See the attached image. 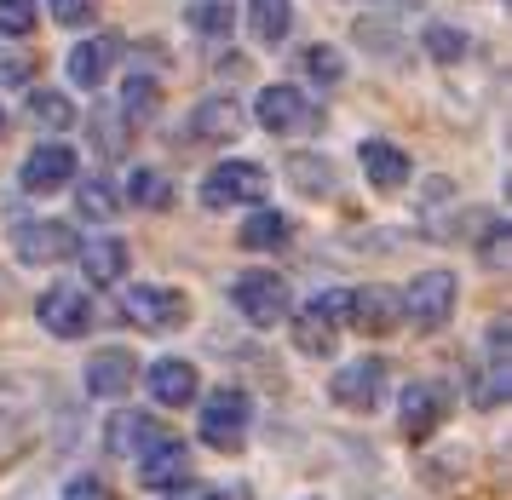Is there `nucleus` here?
Instances as JSON below:
<instances>
[{
  "label": "nucleus",
  "mask_w": 512,
  "mask_h": 500,
  "mask_svg": "<svg viewBox=\"0 0 512 500\" xmlns=\"http://www.w3.org/2000/svg\"><path fill=\"white\" fill-rule=\"evenodd\" d=\"M185 23H190V29H202V35H213V41H231L236 12H231V0H190Z\"/></svg>",
  "instance_id": "393cba45"
},
{
  "label": "nucleus",
  "mask_w": 512,
  "mask_h": 500,
  "mask_svg": "<svg viewBox=\"0 0 512 500\" xmlns=\"http://www.w3.org/2000/svg\"><path fill=\"white\" fill-rule=\"evenodd\" d=\"M75 207H81L87 219H110V213H116V196H110L104 179H87L81 190H75Z\"/></svg>",
  "instance_id": "2f4dec72"
},
{
  "label": "nucleus",
  "mask_w": 512,
  "mask_h": 500,
  "mask_svg": "<svg viewBox=\"0 0 512 500\" xmlns=\"http://www.w3.org/2000/svg\"><path fill=\"white\" fill-rule=\"evenodd\" d=\"M116 52H121V35H93V41H81L70 52V81L75 87H98Z\"/></svg>",
  "instance_id": "aec40b11"
},
{
  "label": "nucleus",
  "mask_w": 512,
  "mask_h": 500,
  "mask_svg": "<svg viewBox=\"0 0 512 500\" xmlns=\"http://www.w3.org/2000/svg\"><path fill=\"white\" fill-rule=\"evenodd\" d=\"M305 69H311L317 81H340V75H346V58H340L334 46H311V52H305Z\"/></svg>",
  "instance_id": "473e14b6"
},
{
  "label": "nucleus",
  "mask_w": 512,
  "mask_h": 500,
  "mask_svg": "<svg viewBox=\"0 0 512 500\" xmlns=\"http://www.w3.org/2000/svg\"><path fill=\"white\" fill-rule=\"evenodd\" d=\"M346 322L357 328V334H397L403 328V294H392V288H357V294H346Z\"/></svg>",
  "instance_id": "1a4fd4ad"
},
{
  "label": "nucleus",
  "mask_w": 512,
  "mask_h": 500,
  "mask_svg": "<svg viewBox=\"0 0 512 500\" xmlns=\"http://www.w3.org/2000/svg\"><path fill=\"white\" fill-rule=\"evenodd\" d=\"M248 426H254V403H248V391H231V386L208 391V409H202V443H208V449L236 455V449L248 443Z\"/></svg>",
  "instance_id": "f257e3e1"
},
{
  "label": "nucleus",
  "mask_w": 512,
  "mask_h": 500,
  "mask_svg": "<svg viewBox=\"0 0 512 500\" xmlns=\"http://www.w3.org/2000/svg\"><path fill=\"white\" fill-rule=\"evenodd\" d=\"M47 6H52V18H58V23H70V29H75V23H87V18H93V6H98V0H47Z\"/></svg>",
  "instance_id": "c9c22d12"
},
{
  "label": "nucleus",
  "mask_w": 512,
  "mask_h": 500,
  "mask_svg": "<svg viewBox=\"0 0 512 500\" xmlns=\"http://www.w3.org/2000/svg\"><path fill=\"white\" fill-rule=\"evenodd\" d=\"M254 115H259V127H265V133H300V127H311V121H317V110L300 98V87H282V81L259 92Z\"/></svg>",
  "instance_id": "f8f14e48"
},
{
  "label": "nucleus",
  "mask_w": 512,
  "mask_h": 500,
  "mask_svg": "<svg viewBox=\"0 0 512 500\" xmlns=\"http://www.w3.org/2000/svg\"><path fill=\"white\" fill-rule=\"evenodd\" d=\"M254 35L265 46H277L288 35V0H254Z\"/></svg>",
  "instance_id": "c756f323"
},
{
  "label": "nucleus",
  "mask_w": 512,
  "mask_h": 500,
  "mask_svg": "<svg viewBox=\"0 0 512 500\" xmlns=\"http://www.w3.org/2000/svg\"><path fill=\"white\" fill-rule=\"evenodd\" d=\"M18 179H24L29 196H52V190H64V184L75 179V156L64 150V144H41V150L24 161Z\"/></svg>",
  "instance_id": "dca6fc26"
},
{
  "label": "nucleus",
  "mask_w": 512,
  "mask_h": 500,
  "mask_svg": "<svg viewBox=\"0 0 512 500\" xmlns=\"http://www.w3.org/2000/svg\"><path fill=\"white\" fill-rule=\"evenodd\" d=\"M507 357H512V334H507V322H495L484 334V363H478V409H501L507 403V386H512V368H507Z\"/></svg>",
  "instance_id": "9b49d317"
},
{
  "label": "nucleus",
  "mask_w": 512,
  "mask_h": 500,
  "mask_svg": "<svg viewBox=\"0 0 512 500\" xmlns=\"http://www.w3.org/2000/svg\"><path fill=\"white\" fill-rule=\"evenodd\" d=\"M288 236H294L288 213H254L248 225L236 230V242H242V248H254V253H277V248H288Z\"/></svg>",
  "instance_id": "4be33fe9"
},
{
  "label": "nucleus",
  "mask_w": 512,
  "mask_h": 500,
  "mask_svg": "<svg viewBox=\"0 0 512 500\" xmlns=\"http://www.w3.org/2000/svg\"><path fill=\"white\" fill-rule=\"evenodd\" d=\"M156 104H162L156 81H150V75H127V92H121V110H127V121H150V115H156Z\"/></svg>",
  "instance_id": "cd10ccee"
},
{
  "label": "nucleus",
  "mask_w": 512,
  "mask_h": 500,
  "mask_svg": "<svg viewBox=\"0 0 512 500\" xmlns=\"http://www.w3.org/2000/svg\"><path fill=\"white\" fill-rule=\"evenodd\" d=\"M0 75L6 81H29V58H0Z\"/></svg>",
  "instance_id": "e433bc0d"
},
{
  "label": "nucleus",
  "mask_w": 512,
  "mask_h": 500,
  "mask_svg": "<svg viewBox=\"0 0 512 500\" xmlns=\"http://www.w3.org/2000/svg\"><path fill=\"white\" fill-rule=\"evenodd\" d=\"M133 380H139V357L121 351V345L98 351L93 363H87V391H93V397H121Z\"/></svg>",
  "instance_id": "f3484780"
},
{
  "label": "nucleus",
  "mask_w": 512,
  "mask_h": 500,
  "mask_svg": "<svg viewBox=\"0 0 512 500\" xmlns=\"http://www.w3.org/2000/svg\"><path fill=\"white\" fill-rule=\"evenodd\" d=\"M0 127H6V115H0Z\"/></svg>",
  "instance_id": "4c0bfd02"
},
{
  "label": "nucleus",
  "mask_w": 512,
  "mask_h": 500,
  "mask_svg": "<svg viewBox=\"0 0 512 500\" xmlns=\"http://www.w3.org/2000/svg\"><path fill=\"white\" fill-rule=\"evenodd\" d=\"M455 271H420L403 294V322H415L420 334H438L443 322L455 317Z\"/></svg>",
  "instance_id": "f03ea898"
},
{
  "label": "nucleus",
  "mask_w": 512,
  "mask_h": 500,
  "mask_svg": "<svg viewBox=\"0 0 512 500\" xmlns=\"http://www.w3.org/2000/svg\"><path fill=\"white\" fill-rule=\"evenodd\" d=\"M70 500H116V489L93 472H81V478H70Z\"/></svg>",
  "instance_id": "f704fd0d"
},
{
  "label": "nucleus",
  "mask_w": 512,
  "mask_h": 500,
  "mask_svg": "<svg viewBox=\"0 0 512 500\" xmlns=\"http://www.w3.org/2000/svg\"><path fill=\"white\" fill-rule=\"evenodd\" d=\"M340 317H346V294H317L294 317V340H300L305 357H334V345H340V328L334 322Z\"/></svg>",
  "instance_id": "423d86ee"
},
{
  "label": "nucleus",
  "mask_w": 512,
  "mask_h": 500,
  "mask_svg": "<svg viewBox=\"0 0 512 500\" xmlns=\"http://www.w3.org/2000/svg\"><path fill=\"white\" fill-rule=\"evenodd\" d=\"M185 294H179V288H127V294H121V317L127 322H139V328H156V334H167V328H179V322H185Z\"/></svg>",
  "instance_id": "0eeeda50"
},
{
  "label": "nucleus",
  "mask_w": 512,
  "mask_h": 500,
  "mask_svg": "<svg viewBox=\"0 0 512 500\" xmlns=\"http://www.w3.org/2000/svg\"><path fill=\"white\" fill-rule=\"evenodd\" d=\"M35 18H41L35 0H0V41H24L35 29Z\"/></svg>",
  "instance_id": "c85d7f7f"
},
{
  "label": "nucleus",
  "mask_w": 512,
  "mask_h": 500,
  "mask_svg": "<svg viewBox=\"0 0 512 500\" xmlns=\"http://www.w3.org/2000/svg\"><path fill=\"white\" fill-rule=\"evenodd\" d=\"M443 403H449L443 386H426V380L409 386V391H403V432H409V437H432V432H438V420H443Z\"/></svg>",
  "instance_id": "6ab92c4d"
},
{
  "label": "nucleus",
  "mask_w": 512,
  "mask_h": 500,
  "mask_svg": "<svg viewBox=\"0 0 512 500\" xmlns=\"http://www.w3.org/2000/svg\"><path fill=\"white\" fill-rule=\"evenodd\" d=\"M288 179L300 184L305 196H328V190H334V167L317 161V156H288Z\"/></svg>",
  "instance_id": "bb28decb"
},
{
  "label": "nucleus",
  "mask_w": 512,
  "mask_h": 500,
  "mask_svg": "<svg viewBox=\"0 0 512 500\" xmlns=\"http://www.w3.org/2000/svg\"><path fill=\"white\" fill-rule=\"evenodd\" d=\"M265 190H271V179H265L259 161H219L202 179V202L208 207H254V202H265Z\"/></svg>",
  "instance_id": "7ed1b4c3"
},
{
  "label": "nucleus",
  "mask_w": 512,
  "mask_h": 500,
  "mask_svg": "<svg viewBox=\"0 0 512 500\" xmlns=\"http://www.w3.org/2000/svg\"><path fill=\"white\" fill-rule=\"evenodd\" d=\"M185 144H231L242 133V110H236V98H208V104H196L185 121Z\"/></svg>",
  "instance_id": "ddd939ff"
},
{
  "label": "nucleus",
  "mask_w": 512,
  "mask_h": 500,
  "mask_svg": "<svg viewBox=\"0 0 512 500\" xmlns=\"http://www.w3.org/2000/svg\"><path fill=\"white\" fill-rule=\"evenodd\" d=\"M231 299L236 311L254 322V328H277V322H288V282H282L277 271H248L231 282Z\"/></svg>",
  "instance_id": "20e7f679"
},
{
  "label": "nucleus",
  "mask_w": 512,
  "mask_h": 500,
  "mask_svg": "<svg viewBox=\"0 0 512 500\" xmlns=\"http://www.w3.org/2000/svg\"><path fill=\"white\" fill-rule=\"evenodd\" d=\"M29 115H35L41 127H52V133H64V127L75 121L70 98H64V92H52V87H35V92H29Z\"/></svg>",
  "instance_id": "a878e982"
},
{
  "label": "nucleus",
  "mask_w": 512,
  "mask_h": 500,
  "mask_svg": "<svg viewBox=\"0 0 512 500\" xmlns=\"http://www.w3.org/2000/svg\"><path fill=\"white\" fill-rule=\"evenodd\" d=\"M162 420H150V414L139 409H121L116 420H110V455H127V460H139L144 449H156L162 443Z\"/></svg>",
  "instance_id": "a211bd4d"
},
{
  "label": "nucleus",
  "mask_w": 512,
  "mask_h": 500,
  "mask_svg": "<svg viewBox=\"0 0 512 500\" xmlns=\"http://www.w3.org/2000/svg\"><path fill=\"white\" fill-rule=\"evenodd\" d=\"M357 161H363L369 184H380V190H397V184L409 179V156H403L397 144H386V138H369V144L357 150Z\"/></svg>",
  "instance_id": "412c9836"
},
{
  "label": "nucleus",
  "mask_w": 512,
  "mask_h": 500,
  "mask_svg": "<svg viewBox=\"0 0 512 500\" xmlns=\"http://www.w3.org/2000/svg\"><path fill=\"white\" fill-rule=\"evenodd\" d=\"M426 52H432L438 64H455V58H466V35L449 29V23H432V29H426Z\"/></svg>",
  "instance_id": "7c9ffc66"
},
{
  "label": "nucleus",
  "mask_w": 512,
  "mask_h": 500,
  "mask_svg": "<svg viewBox=\"0 0 512 500\" xmlns=\"http://www.w3.org/2000/svg\"><path fill=\"white\" fill-rule=\"evenodd\" d=\"M328 397H334L340 409H374V403L386 397V363H380V357H357V363L334 368Z\"/></svg>",
  "instance_id": "6e6552de"
},
{
  "label": "nucleus",
  "mask_w": 512,
  "mask_h": 500,
  "mask_svg": "<svg viewBox=\"0 0 512 500\" xmlns=\"http://www.w3.org/2000/svg\"><path fill=\"white\" fill-rule=\"evenodd\" d=\"M190 478V449L179 437H162L156 449H144L139 455V483L144 489H179Z\"/></svg>",
  "instance_id": "4468645a"
},
{
  "label": "nucleus",
  "mask_w": 512,
  "mask_h": 500,
  "mask_svg": "<svg viewBox=\"0 0 512 500\" xmlns=\"http://www.w3.org/2000/svg\"><path fill=\"white\" fill-rule=\"evenodd\" d=\"M35 311H41V328L58 334V340H81L93 328V299L81 294V288H47Z\"/></svg>",
  "instance_id": "9d476101"
},
{
  "label": "nucleus",
  "mask_w": 512,
  "mask_h": 500,
  "mask_svg": "<svg viewBox=\"0 0 512 500\" xmlns=\"http://www.w3.org/2000/svg\"><path fill=\"white\" fill-rule=\"evenodd\" d=\"M121 121L110 110H98L93 115V133H98V150H104V156H121V133H116Z\"/></svg>",
  "instance_id": "72a5a7b5"
},
{
  "label": "nucleus",
  "mask_w": 512,
  "mask_h": 500,
  "mask_svg": "<svg viewBox=\"0 0 512 500\" xmlns=\"http://www.w3.org/2000/svg\"><path fill=\"white\" fill-rule=\"evenodd\" d=\"M75 253H81V271L93 276L98 288L121 282V271H127V248L121 242H87V248H75Z\"/></svg>",
  "instance_id": "5701e85b"
},
{
  "label": "nucleus",
  "mask_w": 512,
  "mask_h": 500,
  "mask_svg": "<svg viewBox=\"0 0 512 500\" xmlns=\"http://www.w3.org/2000/svg\"><path fill=\"white\" fill-rule=\"evenodd\" d=\"M12 242H18L24 265H58L81 248L75 225H64V219H24V225H12Z\"/></svg>",
  "instance_id": "39448f33"
},
{
  "label": "nucleus",
  "mask_w": 512,
  "mask_h": 500,
  "mask_svg": "<svg viewBox=\"0 0 512 500\" xmlns=\"http://www.w3.org/2000/svg\"><path fill=\"white\" fill-rule=\"evenodd\" d=\"M127 202H133V207H150V213H162V207L173 202V184H167L156 167H133V173H127Z\"/></svg>",
  "instance_id": "b1692460"
},
{
  "label": "nucleus",
  "mask_w": 512,
  "mask_h": 500,
  "mask_svg": "<svg viewBox=\"0 0 512 500\" xmlns=\"http://www.w3.org/2000/svg\"><path fill=\"white\" fill-rule=\"evenodd\" d=\"M150 391H156V403H167V409H185V403H196V391H202V374L185 357H156L150 363Z\"/></svg>",
  "instance_id": "2eb2a0df"
}]
</instances>
